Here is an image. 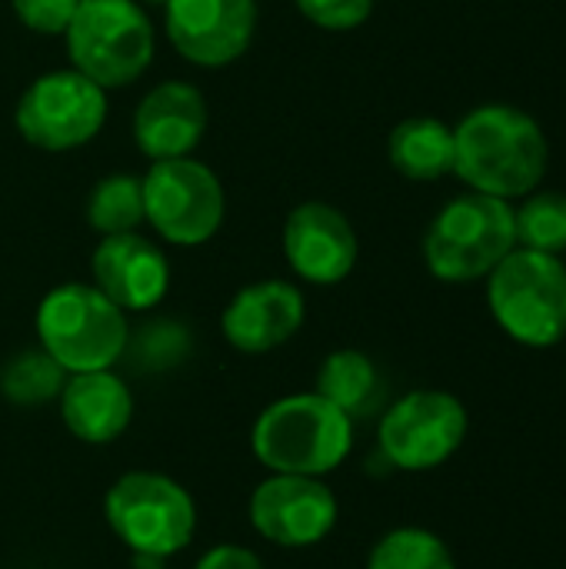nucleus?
<instances>
[{"label":"nucleus","mask_w":566,"mask_h":569,"mask_svg":"<svg viewBox=\"0 0 566 569\" xmlns=\"http://www.w3.org/2000/svg\"><path fill=\"white\" fill-rule=\"evenodd\" d=\"M307 300L290 280H257L240 287L224 307L220 330L237 353H270L304 327Z\"/></svg>","instance_id":"15"},{"label":"nucleus","mask_w":566,"mask_h":569,"mask_svg":"<svg viewBox=\"0 0 566 569\" xmlns=\"http://www.w3.org/2000/svg\"><path fill=\"white\" fill-rule=\"evenodd\" d=\"M454 173L477 193L520 200L534 193L550 167L544 127L514 103H484L454 127Z\"/></svg>","instance_id":"1"},{"label":"nucleus","mask_w":566,"mask_h":569,"mask_svg":"<svg viewBox=\"0 0 566 569\" xmlns=\"http://www.w3.org/2000/svg\"><path fill=\"white\" fill-rule=\"evenodd\" d=\"M137 3H140V7H163L167 0H137Z\"/></svg>","instance_id":"27"},{"label":"nucleus","mask_w":566,"mask_h":569,"mask_svg":"<svg viewBox=\"0 0 566 569\" xmlns=\"http://www.w3.org/2000/svg\"><path fill=\"white\" fill-rule=\"evenodd\" d=\"M317 393L340 407L350 420L377 407L384 393V377L364 350H334L317 370Z\"/></svg>","instance_id":"19"},{"label":"nucleus","mask_w":566,"mask_h":569,"mask_svg":"<svg viewBox=\"0 0 566 569\" xmlns=\"http://www.w3.org/2000/svg\"><path fill=\"white\" fill-rule=\"evenodd\" d=\"M250 447L270 473L327 477L354 450V420L317 390L290 393L257 417Z\"/></svg>","instance_id":"2"},{"label":"nucleus","mask_w":566,"mask_h":569,"mask_svg":"<svg viewBox=\"0 0 566 569\" xmlns=\"http://www.w3.org/2000/svg\"><path fill=\"white\" fill-rule=\"evenodd\" d=\"M37 340L67 373L110 370L130 343L127 313L93 283H60L37 307Z\"/></svg>","instance_id":"5"},{"label":"nucleus","mask_w":566,"mask_h":569,"mask_svg":"<svg viewBox=\"0 0 566 569\" xmlns=\"http://www.w3.org/2000/svg\"><path fill=\"white\" fill-rule=\"evenodd\" d=\"M284 257L300 280L314 287H334L354 273L360 240L344 210L324 200H307L287 213Z\"/></svg>","instance_id":"13"},{"label":"nucleus","mask_w":566,"mask_h":569,"mask_svg":"<svg viewBox=\"0 0 566 569\" xmlns=\"http://www.w3.org/2000/svg\"><path fill=\"white\" fill-rule=\"evenodd\" d=\"M210 113L200 87L187 80H163L143 93L133 113V143L137 150L153 160H177L193 157L207 133Z\"/></svg>","instance_id":"16"},{"label":"nucleus","mask_w":566,"mask_h":569,"mask_svg":"<svg viewBox=\"0 0 566 569\" xmlns=\"http://www.w3.org/2000/svg\"><path fill=\"white\" fill-rule=\"evenodd\" d=\"M367 569H457V560L434 530L397 527L374 543Z\"/></svg>","instance_id":"21"},{"label":"nucleus","mask_w":566,"mask_h":569,"mask_svg":"<svg viewBox=\"0 0 566 569\" xmlns=\"http://www.w3.org/2000/svg\"><path fill=\"white\" fill-rule=\"evenodd\" d=\"M67 370L47 350H23L10 357L0 370V393L17 407H40L57 400L63 390Z\"/></svg>","instance_id":"22"},{"label":"nucleus","mask_w":566,"mask_h":569,"mask_svg":"<svg viewBox=\"0 0 566 569\" xmlns=\"http://www.w3.org/2000/svg\"><path fill=\"white\" fill-rule=\"evenodd\" d=\"M517 247L540 250V253H566V193L560 190H534L520 197L514 207Z\"/></svg>","instance_id":"23"},{"label":"nucleus","mask_w":566,"mask_h":569,"mask_svg":"<svg viewBox=\"0 0 566 569\" xmlns=\"http://www.w3.org/2000/svg\"><path fill=\"white\" fill-rule=\"evenodd\" d=\"M90 230L100 237L133 233L143 223V187L133 173H107L93 183L83 203Z\"/></svg>","instance_id":"20"},{"label":"nucleus","mask_w":566,"mask_h":569,"mask_svg":"<svg viewBox=\"0 0 566 569\" xmlns=\"http://www.w3.org/2000/svg\"><path fill=\"white\" fill-rule=\"evenodd\" d=\"M250 523L254 530L284 550L317 547L337 527L340 503L324 477L270 473L250 493Z\"/></svg>","instance_id":"11"},{"label":"nucleus","mask_w":566,"mask_h":569,"mask_svg":"<svg viewBox=\"0 0 566 569\" xmlns=\"http://www.w3.org/2000/svg\"><path fill=\"white\" fill-rule=\"evenodd\" d=\"M487 307L520 347L547 350L566 340V263L554 253L514 247L487 277Z\"/></svg>","instance_id":"3"},{"label":"nucleus","mask_w":566,"mask_h":569,"mask_svg":"<svg viewBox=\"0 0 566 569\" xmlns=\"http://www.w3.org/2000/svg\"><path fill=\"white\" fill-rule=\"evenodd\" d=\"M57 400L63 427L90 447L113 443L133 420V393L113 370L67 373Z\"/></svg>","instance_id":"17"},{"label":"nucleus","mask_w":566,"mask_h":569,"mask_svg":"<svg viewBox=\"0 0 566 569\" xmlns=\"http://www.w3.org/2000/svg\"><path fill=\"white\" fill-rule=\"evenodd\" d=\"M140 187L143 220L173 247H200L224 227V183L207 163L193 157L153 160L140 177Z\"/></svg>","instance_id":"8"},{"label":"nucleus","mask_w":566,"mask_h":569,"mask_svg":"<svg viewBox=\"0 0 566 569\" xmlns=\"http://www.w3.org/2000/svg\"><path fill=\"white\" fill-rule=\"evenodd\" d=\"M517 247L514 203L467 190L444 203L424 233V263L444 283L487 280Z\"/></svg>","instance_id":"4"},{"label":"nucleus","mask_w":566,"mask_h":569,"mask_svg":"<svg viewBox=\"0 0 566 569\" xmlns=\"http://www.w3.org/2000/svg\"><path fill=\"white\" fill-rule=\"evenodd\" d=\"M387 157L390 167L407 180L417 183L440 180L454 173V157H457L454 127L437 117H407L390 130Z\"/></svg>","instance_id":"18"},{"label":"nucleus","mask_w":566,"mask_h":569,"mask_svg":"<svg viewBox=\"0 0 566 569\" xmlns=\"http://www.w3.org/2000/svg\"><path fill=\"white\" fill-rule=\"evenodd\" d=\"M107 120V90L80 70L40 73L17 100V133L47 153H67L90 143Z\"/></svg>","instance_id":"10"},{"label":"nucleus","mask_w":566,"mask_h":569,"mask_svg":"<svg viewBox=\"0 0 566 569\" xmlns=\"http://www.w3.org/2000/svg\"><path fill=\"white\" fill-rule=\"evenodd\" d=\"M163 30L183 60L217 70L250 50L257 33V0H167Z\"/></svg>","instance_id":"12"},{"label":"nucleus","mask_w":566,"mask_h":569,"mask_svg":"<svg viewBox=\"0 0 566 569\" xmlns=\"http://www.w3.org/2000/svg\"><path fill=\"white\" fill-rule=\"evenodd\" d=\"M294 3L314 27L330 33L357 30L374 13V0H294Z\"/></svg>","instance_id":"24"},{"label":"nucleus","mask_w":566,"mask_h":569,"mask_svg":"<svg viewBox=\"0 0 566 569\" xmlns=\"http://www.w3.org/2000/svg\"><path fill=\"white\" fill-rule=\"evenodd\" d=\"M13 3V13L17 20L33 30V33H43V37H57L70 27L80 0H10Z\"/></svg>","instance_id":"25"},{"label":"nucleus","mask_w":566,"mask_h":569,"mask_svg":"<svg viewBox=\"0 0 566 569\" xmlns=\"http://www.w3.org/2000/svg\"><path fill=\"white\" fill-rule=\"evenodd\" d=\"M193 569H267V567H264V560H260L254 550H247V547H240V543H220V547H210V550L197 560V567Z\"/></svg>","instance_id":"26"},{"label":"nucleus","mask_w":566,"mask_h":569,"mask_svg":"<svg viewBox=\"0 0 566 569\" xmlns=\"http://www.w3.org/2000/svg\"><path fill=\"white\" fill-rule=\"evenodd\" d=\"M90 273L93 287L123 313H147L160 307L170 290L167 253L137 230L100 237L90 257Z\"/></svg>","instance_id":"14"},{"label":"nucleus","mask_w":566,"mask_h":569,"mask_svg":"<svg viewBox=\"0 0 566 569\" xmlns=\"http://www.w3.org/2000/svg\"><path fill=\"white\" fill-rule=\"evenodd\" d=\"M470 413L460 397L447 390H410L394 400L377 427L380 453L404 473H427L444 467L467 440Z\"/></svg>","instance_id":"9"},{"label":"nucleus","mask_w":566,"mask_h":569,"mask_svg":"<svg viewBox=\"0 0 566 569\" xmlns=\"http://www.w3.org/2000/svg\"><path fill=\"white\" fill-rule=\"evenodd\" d=\"M70 67L103 90L130 87L153 63V23L137 0H80L63 30Z\"/></svg>","instance_id":"7"},{"label":"nucleus","mask_w":566,"mask_h":569,"mask_svg":"<svg viewBox=\"0 0 566 569\" xmlns=\"http://www.w3.org/2000/svg\"><path fill=\"white\" fill-rule=\"evenodd\" d=\"M103 517L113 537L137 560H170L190 547L197 533L193 497L163 473H123L103 497Z\"/></svg>","instance_id":"6"}]
</instances>
